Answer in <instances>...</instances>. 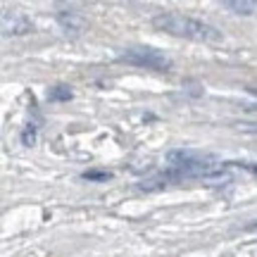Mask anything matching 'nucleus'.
<instances>
[{"mask_svg":"<svg viewBox=\"0 0 257 257\" xmlns=\"http://www.w3.org/2000/svg\"><path fill=\"white\" fill-rule=\"evenodd\" d=\"M153 27L169 36L188 38V41H221V31L217 27L181 15V12H160L153 17Z\"/></svg>","mask_w":257,"mask_h":257,"instance_id":"obj_1","label":"nucleus"},{"mask_svg":"<svg viewBox=\"0 0 257 257\" xmlns=\"http://www.w3.org/2000/svg\"><path fill=\"white\" fill-rule=\"evenodd\" d=\"M119 62L155 69V72H169L172 69V60L157 48H128L126 53L119 55Z\"/></svg>","mask_w":257,"mask_h":257,"instance_id":"obj_2","label":"nucleus"},{"mask_svg":"<svg viewBox=\"0 0 257 257\" xmlns=\"http://www.w3.org/2000/svg\"><path fill=\"white\" fill-rule=\"evenodd\" d=\"M3 31L5 34H15V36H22V34H29L31 31V19L27 15H22V12H5L3 15Z\"/></svg>","mask_w":257,"mask_h":257,"instance_id":"obj_3","label":"nucleus"},{"mask_svg":"<svg viewBox=\"0 0 257 257\" xmlns=\"http://www.w3.org/2000/svg\"><path fill=\"white\" fill-rule=\"evenodd\" d=\"M57 19H60V24H62L67 31H81L86 27V19L81 17V12H76V10H60L57 12Z\"/></svg>","mask_w":257,"mask_h":257,"instance_id":"obj_4","label":"nucleus"},{"mask_svg":"<svg viewBox=\"0 0 257 257\" xmlns=\"http://www.w3.org/2000/svg\"><path fill=\"white\" fill-rule=\"evenodd\" d=\"M74 93L67 88V86H55V88H50L48 91V100L53 102H64V100H72Z\"/></svg>","mask_w":257,"mask_h":257,"instance_id":"obj_5","label":"nucleus"},{"mask_svg":"<svg viewBox=\"0 0 257 257\" xmlns=\"http://www.w3.org/2000/svg\"><path fill=\"white\" fill-rule=\"evenodd\" d=\"M81 179H86V181H110L112 172H105V169H88V172L81 174Z\"/></svg>","mask_w":257,"mask_h":257,"instance_id":"obj_6","label":"nucleus"},{"mask_svg":"<svg viewBox=\"0 0 257 257\" xmlns=\"http://www.w3.org/2000/svg\"><path fill=\"white\" fill-rule=\"evenodd\" d=\"M221 5L229 8V10H236V12H240V15H250V12L255 10V3H233V0H224Z\"/></svg>","mask_w":257,"mask_h":257,"instance_id":"obj_7","label":"nucleus"},{"mask_svg":"<svg viewBox=\"0 0 257 257\" xmlns=\"http://www.w3.org/2000/svg\"><path fill=\"white\" fill-rule=\"evenodd\" d=\"M22 143H24V146H34V143H36V126H34V124H29V126L24 128Z\"/></svg>","mask_w":257,"mask_h":257,"instance_id":"obj_8","label":"nucleus"},{"mask_svg":"<svg viewBox=\"0 0 257 257\" xmlns=\"http://www.w3.org/2000/svg\"><path fill=\"white\" fill-rule=\"evenodd\" d=\"M245 128L248 131H257V124H245Z\"/></svg>","mask_w":257,"mask_h":257,"instance_id":"obj_9","label":"nucleus"},{"mask_svg":"<svg viewBox=\"0 0 257 257\" xmlns=\"http://www.w3.org/2000/svg\"><path fill=\"white\" fill-rule=\"evenodd\" d=\"M250 169V172H252V174H257V165H245Z\"/></svg>","mask_w":257,"mask_h":257,"instance_id":"obj_10","label":"nucleus"}]
</instances>
